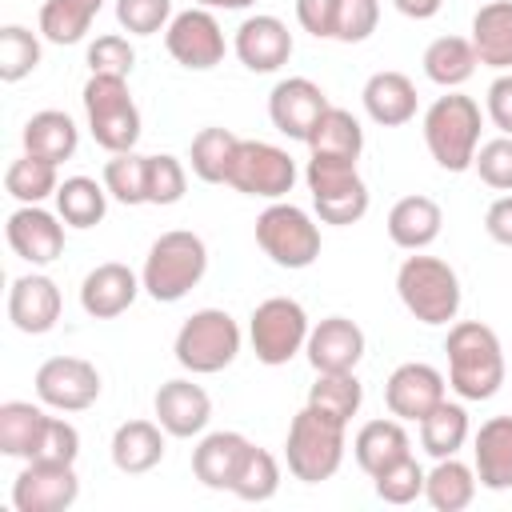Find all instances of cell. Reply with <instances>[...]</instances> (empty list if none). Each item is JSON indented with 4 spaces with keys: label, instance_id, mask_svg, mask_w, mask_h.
I'll return each mask as SVG.
<instances>
[{
    "label": "cell",
    "instance_id": "6da1fadb",
    "mask_svg": "<svg viewBox=\"0 0 512 512\" xmlns=\"http://www.w3.org/2000/svg\"><path fill=\"white\" fill-rule=\"evenodd\" d=\"M448 352V388L460 400H492L504 384V348L500 336L480 320H456L444 340Z\"/></svg>",
    "mask_w": 512,
    "mask_h": 512
},
{
    "label": "cell",
    "instance_id": "7a4b0ae2",
    "mask_svg": "<svg viewBox=\"0 0 512 512\" xmlns=\"http://www.w3.org/2000/svg\"><path fill=\"white\" fill-rule=\"evenodd\" d=\"M208 272V248L196 232L172 228L164 236L152 240L144 268H140V284L156 304H176L184 300Z\"/></svg>",
    "mask_w": 512,
    "mask_h": 512
},
{
    "label": "cell",
    "instance_id": "3957f363",
    "mask_svg": "<svg viewBox=\"0 0 512 512\" xmlns=\"http://www.w3.org/2000/svg\"><path fill=\"white\" fill-rule=\"evenodd\" d=\"M344 420L304 404L292 424H288V440H284V460H288V472L300 480V484H320V480H332L344 464Z\"/></svg>",
    "mask_w": 512,
    "mask_h": 512
},
{
    "label": "cell",
    "instance_id": "277c9868",
    "mask_svg": "<svg viewBox=\"0 0 512 512\" xmlns=\"http://www.w3.org/2000/svg\"><path fill=\"white\" fill-rule=\"evenodd\" d=\"M480 128H484L480 104L464 92L436 96L432 108L424 112V144L444 172H468L472 168L476 148H480Z\"/></svg>",
    "mask_w": 512,
    "mask_h": 512
},
{
    "label": "cell",
    "instance_id": "5b68a950",
    "mask_svg": "<svg viewBox=\"0 0 512 512\" xmlns=\"http://www.w3.org/2000/svg\"><path fill=\"white\" fill-rule=\"evenodd\" d=\"M396 292L400 304L420 320V324H452L460 312V276L452 264L440 256H408L396 268Z\"/></svg>",
    "mask_w": 512,
    "mask_h": 512
},
{
    "label": "cell",
    "instance_id": "8992f818",
    "mask_svg": "<svg viewBox=\"0 0 512 512\" xmlns=\"http://www.w3.org/2000/svg\"><path fill=\"white\" fill-rule=\"evenodd\" d=\"M308 192H312V208L324 224H356L368 212V184L356 172V160L348 156H324L312 152L308 168H304Z\"/></svg>",
    "mask_w": 512,
    "mask_h": 512
},
{
    "label": "cell",
    "instance_id": "52a82bcc",
    "mask_svg": "<svg viewBox=\"0 0 512 512\" xmlns=\"http://www.w3.org/2000/svg\"><path fill=\"white\" fill-rule=\"evenodd\" d=\"M172 352L176 364L192 376L224 372L240 356V324L224 308H200L180 324Z\"/></svg>",
    "mask_w": 512,
    "mask_h": 512
},
{
    "label": "cell",
    "instance_id": "ba28073f",
    "mask_svg": "<svg viewBox=\"0 0 512 512\" xmlns=\"http://www.w3.org/2000/svg\"><path fill=\"white\" fill-rule=\"evenodd\" d=\"M84 112L92 140L108 152H132L140 140V108L128 92L124 76H88L84 84Z\"/></svg>",
    "mask_w": 512,
    "mask_h": 512
},
{
    "label": "cell",
    "instance_id": "9c48e42d",
    "mask_svg": "<svg viewBox=\"0 0 512 512\" xmlns=\"http://www.w3.org/2000/svg\"><path fill=\"white\" fill-rule=\"evenodd\" d=\"M256 244L272 264L300 272V268L316 264V256H320V228L312 224V216L304 208L272 200L256 216Z\"/></svg>",
    "mask_w": 512,
    "mask_h": 512
},
{
    "label": "cell",
    "instance_id": "30bf717a",
    "mask_svg": "<svg viewBox=\"0 0 512 512\" xmlns=\"http://www.w3.org/2000/svg\"><path fill=\"white\" fill-rule=\"evenodd\" d=\"M308 312L300 300L292 296H268L264 304H256L252 320H248V340H252V352L260 364L268 368H280L288 364L296 352H304L308 344Z\"/></svg>",
    "mask_w": 512,
    "mask_h": 512
},
{
    "label": "cell",
    "instance_id": "8fae6325",
    "mask_svg": "<svg viewBox=\"0 0 512 512\" xmlns=\"http://www.w3.org/2000/svg\"><path fill=\"white\" fill-rule=\"evenodd\" d=\"M296 184V160L268 140H240L232 168H228V188L260 200H284Z\"/></svg>",
    "mask_w": 512,
    "mask_h": 512
},
{
    "label": "cell",
    "instance_id": "7c38bea8",
    "mask_svg": "<svg viewBox=\"0 0 512 512\" xmlns=\"http://www.w3.org/2000/svg\"><path fill=\"white\" fill-rule=\"evenodd\" d=\"M100 372L84 356H52L36 368V396L56 412H84L100 400Z\"/></svg>",
    "mask_w": 512,
    "mask_h": 512
},
{
    "label": "cell",
    "instance_id": "4fadbf2b",
    "mask_svg": "<svg viewBox=\"0 0 512 512\" xmlns=\"http://www.w3.org/2000/svg\"><path fill=\"white\" fill-rule=\"evenodd\" d=\"M164 48L168 56L180 64V68H192V72H208L224 60V32H220V20L212 16V8H188V12H176L172 24L164 28Z\"/></svg>",
    "mask_w": 512,
    "mask_h": 512
},
{
    "label": "cell",
    "instance_id": "5bb4252c",
    "mask_svg": "<svg viewBox=\"0 0 512 512\" xmlns=\"http://www.w3.org/2000/svg\"><path fill=\"white\" fill-rule=\"evenodd\" d=\"M80 496L76 464L28 460L12 480V508L16 512H64Z\"/></svg>",
    "mask_w": 512,
    "mask_h": 512
},
{
    "label": "cell",
    "instance_id": "9a60e30c",
    "mask_svg": "<svg viewBox=\"0 0 512 512\" xmlns=\"http://www.w3.org/2000/svg\"><path fill=\"white\" fill-rule=\"evenodd\" d=\"M4 236H8V248H12L20 260L36 264V268L52 264V260L64 252V224H60V216H52V212L40 208V204H20V208L8 216Z\"/></svg>",
    "mask_w": 512,
    "mask_h": 512
},
{
    "label": "cell",
    "instance_id": "2e32d148",
    "mask_svg": "<svg viewBox=\"0 0 512 512\" xmlns=\"http://www.w3.org/2000/svg\"><path fill=\"white\" fill-rule=\"evenodd\" d=\"M60 288L52 276L44 272H28V276H16L12 288H8V320L16 332L24 336H44L56 328L60 320Z\"/></svg>",
    "mask_w": 512,
    "mask_h": 512
},
{
    "label": "cell",
    "instance_id": "e0dca14e",
    "mask_svg": "<svg viewBox=\"0 0 512 512\" xmlns=\"http://www.w3.org/2000/svg\"><path fill=\"white\" fill-rule=\"evenodd\" d=\"M440 400H444V376L432 364H420V360H408V364L392 368V376L384 384V404L396 420L420 424Z\"/></svg>",
    "mask_w": 512,
    "mask_h": 512
},
{
    "label": "cell",
    "instance_id": "ac0fdd59",
    "mask_svg": "<svg viewBox=\"0 0 512 512\" xmlns=\"http://www.w3.org/2000/svg\"><path fill=\"white\" fill-rule=\"evenodd\" d=\"M328 108V96L316 80L308 76H288L272 88L268 96V120L276 124V132H284L288 140H308L312 124L320 120V112Z\"/></svg>",
    "mask_w": 512,
    "mask_h": 512
},
{
    "label": "cell",
    "instance_id": "d6986e66",
    "mask_svg": "<svg viewBox=\"0 0 512 512\" xmlns=\"http://www.w3.org/2000/svg\"><path fill=\"white\" fill-rule=\"evenodd\" d=\"M152 408H156V424H160L168 436H176V440L200 436V432L208 428V420H212V400H208V392H204L200 384L184 380V376H180V380H164V384L156 388Z\"/></svg>",
    "mask_w": 512,
    "mask_h": 512
},
{
    "label": "cell",
    "instance_id": "ffe728a7",
    "mask_svg": "<svg viewBox=\"0 0 512 512\" xmlns=\"http://www.w3.org/2000/svg\"><path fill=\"white\" fill-rule=\"evenodd\" d=\"M232 48H236V60L248 72H276L292 56V32H288V24L280 16L260 12V16H248L236 28Z\"/></svg>",
    "mask_w": 512,
    "mask_h": 512
},
{
    "label": "cell",
    "instance_id": "44dd1931",
    "mask_svg": "<svg viewBox=\"0 0 512 512\" xmlns=\"http://www.w3.org/2000/svg\"><path fill=\"white\" fill-rule=\"evenodd\" d=\"M140 276L120 264V260H108V264H96L84 280H80V308L92 316V320H112L120 312H128L140 296Z\"/></svg>",
    "mask_w": 512,
    "mask_h": 512
},
{
    "label": "cell",
    "instance_id": "7402d4cb",
    "mask_svg": "<svg viewBox=\"0 0 512 512\" xmlns=\"http://www.w3.org/2000/svg\"><path fill=\"white\" fill-rule=\"evenodd\" d=\"M304 352L316 372H356V364L364 356V328L348 316H324L308 332Z\"/></svg>",
    "mask_w": 512,
    "mask_h": 512
},
{
    "label": "cell",
    "instance_id": "603a6c76",
    "mask_svg": "<svg viewBox=\"0 0 512 512\" xmlns=\"http://www.w3.org/2000/svg\"><path fill=\"white\" fill-rule=\"evenodd\" d=\"M472 468L480 488L488 492L512 488V416H492L480 424L472 440Z\"/></svg>",
    "mask_w": 512,
    "mask_h": 512
},
{
    "label": "cell",
    "instance_id": "cb8c5ba5",
    "mask_svg": "<svg viewBox=\"0 0 512 512\" xmlns=\"http://www.w3.org/2000/svg\"><path fill=\"white\" fill-rule=\"evenodd\" d=\"M252 448L248 436L240 432H208L200 436V444L192 448V472L204 488L212 492H232V480L240 472V460L244 452Z\"/></svg>",
    "mask_w": 512,
    "mask_h": 512
},
{
    "label": "cell",
    "instance_id": "d4e9b609",
    "mask_svg": "<svg viewBox=\"0 0 512 512\" xmlns=\"http://www.w3.org/2000/svg\"><path fill=\"white\" fill-rule=\"evenodd\" d=\"M164 428L156 420H124L116 432H112V464L124 472V476H144L152 472L160 460H164Z\"/></svg>",
    "mask_w": 512,
    "mask_h": 512
},
{
    "label": "cell",
    "instance_id": "484cf974",
    "mask_svg": "<svg viewBox=\"0 0 512 512\" xmlns=\"http://www.w3.org/2000/svg\"><path fill=\"white\" fill-rule=\"evenodd\" d=\"M472 48L484 68L512 72V0H488L472 16Z\"/></svg>",
    "mask_w": 512,
    "mask_h": 512
},
{
    "label": "cell",
    "instance_id": "4316f807",
    "mask_svg": "<svg viewBox=\"0 0 512 512\" xmlns=\"http://www.w3.org/2000/svg\"><path fill=\"white\" fill-rule=\"evenodd\" d=\"M360 100H364V112L384 128H400V124H408L416 116V84L404 72H392V68L388 72H372L364 80Z\"/></svg>",
    "mask_w": 512,
    "mask_h": 512
},
{
    "label": "cell",
    "instance_id": "83f0119b",
    "mask_svg": "<svg viewBox=\"0 0 512 512\" xmlns=\"http://www.w3.org/2000/svg\"><path fill=\"white\" fill-rule=\"evenodd\" d=\"M444 228V212L432 196H404L388 212V240L404 252H424Z\"/></svg>",
    "mask_w": 512,
    "mask_h": 512
},
{
    "label": "cell",
    "instance_id": "f1b7e54d",
    "mask_svg": "<svg viewBox=\"0 0 512 512\" xmlns=\"http://www.w3.org/2000/svg\"><path fill=\"white\" fill-rule=\"evenodd\" d=\"M20 140H24V152H32V156H40V160H52V164L60 168L64 160L76 156L80 132H76V124H72L68 112H60V108H44V112L28 116Z\"/></svg>",
    "mask_w": 512,
    "mask_h": 512
},
{
    "label": "cell",
    "instance_id": "f546056e",
    "mask_svg": "<svg viewBox=\"0 0 512 512\" xmlns=\"http://www.w3.org/2000/svg\"><path fill=\"white\" fill-rule=\"evenodd\" d=\"M352 456H356L360 472L376 476V472H384L388 464L412 456V440H408V432H404L400 420H368V424L356 432V440H352Z\"/></svg>",
    "mask_w": 512,
    "mask_h": 512
},
{
    "label": "cell",
    "instance_id": "4dcf8cb0",
    "mask_svg": "<svg viewBox=\"0 0 512 512\" xmlns=\"http://www.w3.org/2000/svg\"><path fill=\"white\" fill-rule=\"evenodd\" d=\"M48 428V412L28 400H8L0 404V452L32 460L40 448V436Z\"/></svg>",
    "mask_w": 512,
    "mask_h": 512
},
{
    "label": "cell",
    "instance_id": "1f68e13d",
    "mask_svg": "<svg viewBox=\"0 0 512 512\" xmlns=\"http://www.w3.org/2000/svg\"><path fill=\"white\" fill-rule=\"evenodd\" d=\"M476 468H468L464 460L456 456H444L436 460V468L424 476V500L436 508V512H460L472 504L476 496Z\"/></svg>",
    "mask_w": 512,
    "mask_h": 512
},
{
    "label": "cell",
    "instance_id": "d6a6232c",
    "mask_svg": "<svg viewBox=\"0 0 512 512\" xmlns=\"http://www.w3.org/2000/svg\"><path fill=\"white\" fill-rule=\"evenodd\" d=\"M476 48L472 40L464 36H436L428 48H424V76L440 88H460L472 80L476 72Z\"/></svg>",
    "mask_w": 512,
    "mask_h": 512
},
{
    "label": "cell",
    "instance_id": "836d02e7",
    "mask_svg": "<svg viewBox=\"0 0 512 512\" xmlns=\"http://www.w3.org/2000/svg\"><path fill=\"white\" fill-rule=\"evenodd\" d=\"M312 152H324V156H348V160H360L364 152V128L360 120L348 112V108H336L328 104L320 112V120L312 124L308 140H304Z\"/></svg>",
    "mask_w": 512,
    "mask_h": 512
},
{
    "label": "cell",
    "instance_id": "e575fe53",
    "mask_svg": "<svg viewBox=\"0 0 512 512\" xmlns=\"http://www.w3.org/2000/svg\"><path fill=\"white\" fill-rule=\"evenodd\" d=\"M108 212V188L92 176H68L56 188V216L72 228H96Z\"/></svg>",
    "mask_w": 512,
    "mask_h": 512
},
{
    "label": "cell",
    "instance_id": "d590c367",
    "mask_svg": "<svg viewBox=\"0 0 512 512\" xmlns=\"http://www.w3.org/2000/svg\"><path fill=\"white\" fill-rule=\"evenodd\" d=\"M104 0H44L40 8V36L48 44H80L92 20L100 16Z\"/></svg>",
    "mask_w": 512,
    "mask_h": 512
},
{
    "label": "cell",
    "instance_id": "8d00e7d4",
    "mask_svg": "<svg viewBox=\"0 0 512 512\" xmlns=\"http://www.w3.org/2000/svg\"><path fill=\"white\" fill-rule=\"evenodd\" d=\"M468 440V412L464 404H448V396L420 420V448L432 456V460H444V456H456Z\"/></svg>",
    "mask_w": 512,
    "mask_h": 512
},
{
    "label": "cell",
    "instance_id": "74e56055",
    "mask_svg": "<svg viewBox=\"0 0 512 512\" xmlns=\"http://www.w3.org/2000/svg\"><path fill=\"white\" fill-rule=\"evenodd\" d=\"M236 144L240 136L228 132V128H200L192 136V148H188V164L192 172L204 180V184H228V168H232V156H236Z\"/></svg>",
    "mask_w": 512,
    "mask_h": 512
},
{
    "label": "cell",
    "instance_id": "f35d334b",
    "mask_svg": "<svg viewBox=\"0 0 512 512\" xmlns=\"http://www.w3.org/2000/svg\"><path fill=\"white\" fill-rule=\"evenodd\" d=\"M308 404L348 424L364 404V384L356 380V372H316V384L308 388Z\"/></svg>",
    "mask_w": 512,
    "mask_h": 512
},
{
    "label": "cell",
    "instance_id": "ab89813d",
    "mask_svg": "<svg viewBox=\"0 0 512 512\" xmlns=\"http://www.w3.org/2000/svg\"><path fill=\"white\" fill-rule=\"evenodd\" d=\"M4 188H8V196L20 200V204H40V200L56 196V188H60L56 164H52V160H40V156H32V152H24L20 160L8 164Z\"/></svg>",
    "mask_w": 512,
    "mask_h": 512
},
{
    "label": "cell",
    "instance_id": "60d3db41",
    "mask_svg": "<svg viewBox=\"0 0 512 512\" xmlns=\"http://www.w3.org/2000/svg\"><path fill=\"white\" fill-rule=\"evenodd\" d=\"M276 492H280V464H276V456L268 448H256L252 444L244 452V460H240L236 480H232V496H240L248 504H264Z\"/></svg>",
    "mask_w": 512,
    "mask_h": 512
},
{
    "label": "cell",
    "instance_id": "b9f144b4",
    "mask_svg": "<svg viewBox=\"0 0 512 512\" xmlns=\"http://www.w3.org/2000/svg\"><path fill=\"white\" fill-rule=\"evenodd\" d=\"M104 188L120 204H148V156H140L136 148L112 152V160L104 164Z\"/></svg>",
    "mask_w": 512,
    "mask_h": 512
},
{
    "label": "cell",
    "instance_id": "7bdbcfd3",
    "mask_svg": "<svg viewBox=\"0 0 512 512\" xmlns=\"http://www.w3.org/2000/svg\"><path fill=\"white\" fill-rule=\"evenodd\" d=\"M40 64V40L36 32L20 28V24H4L0 28V80L16 84L24 76H32Z\"/></svg>",
    "mask_w": 512,
    "mask_h": 512
},
{
    "label": "cell",
    "instance_id": "ee69618b",
    "mask_svg": "<svg viewBox=\"0 0 512 512\" xmlns=\"http://www.w3.org/2000/svg\"><path fill=\"white\" fill-rule=\"evenodd\" d=\"M424 468L416 464V456H404L396 464H388L384 472L372 476V488L384 504H412L416 496H424Z\"/></svg>",
    "mask_w": 512,
    "mask_h": 512
},
{
    "label": "cell",
    "instance_id": "f6af8a7d",
    "mask_svg": "<svg viewBox=\"0 0 512 512\" xmlns=\"http://www.w3.org/2000/svg\"><path fill=\"white\" fill-rule=\"evenodd\" d=\"M184 188H188V172L176 156L160 152V156H148V204H176L184 200Z\"/></svg>",
    "mask_w": 512,
    "mask_h": 512
},
{
    "label": "cell",
    "instance_id": "bcb514c9",
    "mask_svg": "<svg viewBox=\"0 0 512 512\" xmlns=\"http://www.w3.org/2000/svg\"><path fill=\"white\" fill-rule=\"evenodd\" d=\"M116 20L132 36H156L172 24V0H116Z\"/></svg>",
    "mask_w": 512,
    "mask_h": 512
},
{
    "label": "cell",
    "instance_id": "7dc6e473",
    "mask_svg": "<svg viewBox=\"0 0 512 512\" xmlns=\"http://www.w3.org/2000/svg\"><path fill=\"white\" fill-rule=\"evenodd\" d=\"M132 64H136V48L128 44V36L108 32V36H96L88 44V68H92V76H124L128 80Z\"/></svg>",
    "mask_w": 512,
    "mask_h": 512
},
{
    "label": "cell",
    "instance_id": "c3c4849f",
    "mask_svg": "<svg viewBox=\"0 0 512 512\" xmlns=\"http://www.w3.org/2000/svg\"><path fill=\"white\" fill-rule=\"evenodd\" d=\"M472 168L480 172V180L496 192H512V136H496L488 144L476 148Z\"/></svg>",
    "mask_w": 512,
    "mask_h": 512
},
{
    "label": "cell",
    "instance_id": "681fc988",
    "mask_svg": "<svg viewBox=\"0 0 512 512\" xmlns=\"http://www.w3.org/2000/svg\"><path fill=\"white\" fill-rule=\"evenodd\" d=\"M80 456V432L76 424L60 420V416H48V428L40 436V448L32 460H52V464H76Z\"/></svg>",
    "mask_w": 512,
    "mask_h": 512
},
{
    "label": "cell",
    "instance_id": "f907efd6",
    "mask_svg": "<svg viewBox=\"0 0 512 512\" xmlns=\"http://www.w3.org/2000/svg\"><path fill=\"white\" fill-rule=\"evenodd\" d=\"M376 20H380V4L376 0H344L336 40L340 44H360V40H368L376 32Z\"/></svg>",
    "mask_w": 512,
    "mask_h": 512
},
{
    "label": "cell",
    "instance_id": "816d5d0a",
    "mask_svg": "<svg viewBox=\"0 0 512 512\" xmlns=\"http://www.w3.org/2000/svg\"><path fill=\"white\" fill-rule=\"evenodd\" d=\"M344 0H296V20L316 40H336Z\"/></svg>",
    "mask_w": 512,
    "mask_h": 512
},
{
    "label": "cell",
    "instance_id": "f5cc1de1",
    "mask_svg": "<svg viewBox=\"0 0 512 512\" xmlns=\"http://www.w3.org/2000/svg\"><path fill=\"white\" fill-rule=\"evenodd\" d=\"M488 120L500 128V136H512V72H500L488 84Z\"/></svg>",
    "mask_w": 512,
    "mask_h": 512
},
{
    "label": "cell",
    "instance_id": "db71d44e",
    "mask_svg": "<svg viewBox=\"0 0 512 512\" xmlns=\"http://www.w3.org/2000/svg\"><path fill=\"white\" fill-rule=\"evenodd\" d=\"M484 232H488L496 244L512 248V192H508V196H496V200L488 204V212H484Z\"/></svg>",
    "mask_w": 512,
    "mask_h": 512
},
{
    "label": "cell",
    "instance_id": "11a10c76",
    "mask_svg": "<svg viewBox=\"0 0 512 512\" xmlns=\"http://www.w3.org/2000/svg\"><path fill=\"white\" fill-rule=\"evenodd\" d=\"M392 4H396V12H404L408 20H432L444 0H392Z\"/></svg>",
    "mask_w": 512,
    "mask_h": 512
},
{
    "label": "cell",
    "instance_id": "9f6ffc18",
    "mask_svg": "<svg viewBox=\"0 0 512 512\" xmlns=\"http://www.w3.org/2000/svg\"><path fill=\"white\" fill-rule=\"evenodd\" d=\"M200 8H228V12H240V8H252L256 0H196Z\"/></svg>",
    "mask_w": 512,
    "mask_h": 512
}]
</instances>
